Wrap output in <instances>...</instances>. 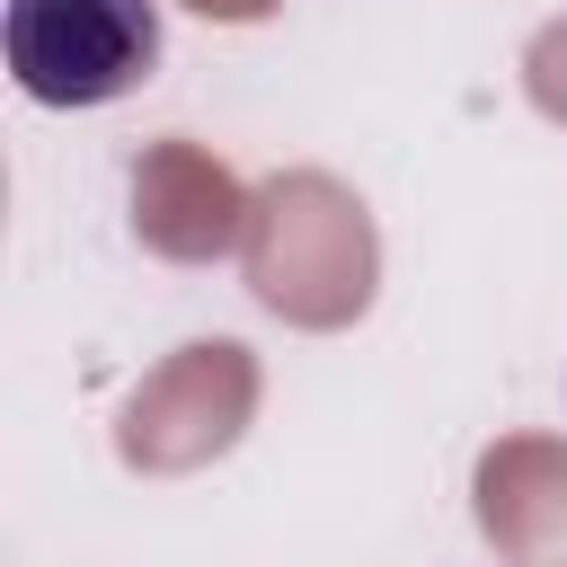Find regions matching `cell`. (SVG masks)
Listing matches in <instances>:
<instances>
[{"instance_id":"obj_1","label":"cell","mask_w":567,"mask_h":567,"mask_svg":"<svg viewBox=\"0 0 567 567\" xmlns=\"http://www.w3.org/2000/svg\"><path fill=\"white\" fill-rule=\"evenodd\" d=\"M9 71L35 106H106L159 71V0H9Z\"/></svg>"}]
</instances>
